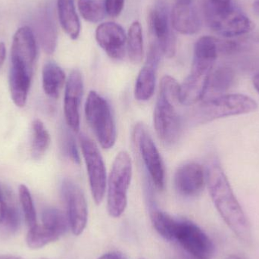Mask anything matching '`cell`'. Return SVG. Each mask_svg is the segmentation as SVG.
Returning <instances> with one entry per match:
<instances>
[{
	"label": "cell",
	"mask_w": 259,
	"mask_h": 259,
	"mask_svg": "<svg viewBox=\"0 0 259 259\" xmlns=\"http://www.w3.org/2000/svg\"><path fill=\"white\" fill-rule=\"evenodd\" d=\"M227 259H241V258H240V257L237 256V255H230V256L228 257V258Z\"/></svg>",
	"instance_id": "ab89813d"
},
{
	"label": "cell",
	"mask_w": 259,
	"mask_h": 259,
	"mask_svg": "<svg viewBox=\"0 0 259 259\" xmlns=\"http://www.w3.org/2000/svg\"><path fill=\"white\" fill-rule=\"evenodd\" d=\"M253 11L259 16V0H255V2H254Z\"/></svg>",
	"instance_id": "74e56055"
},
{
	"label": "cell",
	"mask_w": 259,
	"mask_h": 259,
	"mask_svg": "<svg viewBox=\"0 0 259 259\" xmlns=\"http://www.w3.org/2000/svg\"><path fill=\"white\" fill-rule=\"evenodd\" d=\"M21 225L19 209L9 193H5V208L0 225V236L9 237L18 231Z\"/></svg>",
	"instance_id": "cb8c5ba5"
},
{
	"label": "cell",
	"mask_w": 259,
	"mask_h": 259,
	"mask_svg": "<svg viewBox=\"0 0 259 259\" xmlns=\"http://www.w3.org/2000/svg\"><path fill=\"white\" fill-rule=\"evenodd\" d=\"M36 54L37 50L33 32L27 26L20 27L14 35L12 41L11 65L23 68L33 75Z\"/></svg>",
	"instance_id": "8fae6325"
},
{
	"label": "cell",
	"mask_w": 259,
	"mask_h": 259,
	"mask_svg": "<svg viewBox=\"0 0 259 259\" xmlns=\"http://www.w3.org/2000/svg\"><path fill=\"white\" fill-rule=\"evenodd\" d=\"M59 237L42 225L30 228L27 235V243L31 249H39L59 240Z\"/></svg>",
	"instance_id": "f546056e"
},
{
	"label": "cell",
	"mask_w": 259,
	"mask_h": 259,
	"mask_svg": "<svg viewBox=\"0 0 259 259\" xmlns=\"http://www.w3.org/2000/svg\"><path fill=\"white\" fill-rule=\"evenodd\" d=\"M32 76L23 68L11 65L9 74L11 97L18 107H24L27 103Z\"/></svg>",
	"instance_id": "ac0fdd59"
},
{
	"label": "cell",
	"mask_w": 259,
	"mask_h": 259,
	"mask_svg": "<svg viewBox=\"0 0 259 259\" xmlns=\"http://www.w3.org/2000/svg\"><path fill=\"white\" fill-rule=\"evenodd\" d=\"M161 53L159 49L151 44L146 63L136 80L134 95L139 101L150 100L155 92L156 71Z\"/></svg>",
	"instance_id": "9a60e30c"
},
{
	"label": "cell",
	"mask_w": 259,
	"mask_h": 259,
	"mask_svg": "<svg viewBox=\"0 0 259 259\" xmlns=\"http://www.w3.org/2000/svg\"><path fill=\"white\" fill-rule=\"evenodd\" d=\"M42 226L60 238L69 227L68 218L62 211L55 208H47L42 211Z\"/></svg>",
	"instance_id": "484cf974"
},
{
	"label": "cell",
	"mask_w": 259,
	"mask_h": 259,
	"mask_svg": "<svg viewBox=\"0 0 259 259\" xmlns=\"http://www.w3.org/2000/svg\"><path fill=\"white\" fill-rule=\"evenodd\" d=\"M42 259H47V258H42Z\"/></svg>",
	"instance_id": "60d3db41"
},
{
	"label": "cell",
	"mask_w": 259,
	"mask_h": 259,
	"mask_svg": "<svg viewBox=\"0 0 259 259\" xmlns=\"http://www.w3.org/2000/svg\"><path fill=\"white\" fill-rule=\"evenodd\" d=\"M141 259H143V258H141Z\"/></svg>",
	"instance_id": "b9f144b4"
},
{
	"label": "cell",
	"mask_w": 259,
	"mask_h": 259,
	"mask_svg": "<svg viewBox=\"0 0 259 259\" xmlns=\"http://www.w3.org/2000/svg\"><path fill=\"white\" fill-rule=\"evenodd\" d=\"M180 84L171 76L165 75L160 82L159 94L154 109L155 132L163 144L171 146L179 140L181 118L178 113Z\"/></svg>",
	"instance_id": "7a4b0ae2"
},
{
	"label": "cell",
	"mask_w": 259,
	"mask_h": 259,
	"mask_svg": "<svg viewBox=\"0 0 259 259\" xmlns=\"http://www.w3.org/2000/svg\"><path fill=\"white\" fill-rule=\"evenodd\" d=\"M253 85L255 87V90H256L257 92L259 94V73L258 74L254 77L253 78Z\"/></svg>",
	"instance_id": "8d00e7d4"
},
{
	"label": "cell",
	"mask_w": 259,
	"mask_h": 259,
	"mask_svg": "<svg viewBox=\"0 0 259 259\" xmlns=\"http://www.w3.org/2000/svg\"><path fill=\"white\" fill-rule=\"evenodd\" d=\"M151 220L155 231L165 240L173 241L178 220L164 211L154 210L151 213Z\"/></svg>",
	"instance_id": "83f0119b"
},
{
	"label": "cell",
	"mask_w": 259,
	"mask_h": 259,
	"mask_svg": "<svg viewBox=\"0 0 259 259\" xmlns=\"http://www.w3.org/2000/svg\"><path fill=\"white\" fill-rule=\"evenodd\" d=\"M37 29L39 40L44 52L48 55L53 54L57 46L58 33L50 8L44 7L39 12Z\"/></svg>",
	"instance_id": "e0dca14e"
},
{
	"label": "cell",
	"mask_w": 259,
	"mask_h": 259,
	"mask_svg": "<svg viewBox=\"0 0 259 259\" xmlns=\"http://www.w3.org/2000/svg\"><path fill=\"white\" fill-rule=\"evenodd\" d=\"M62 193L70 229L74 235H80L88 224V204L84 194L77 184L68 179L62 183Z\"/></svg>",
	"instance_id": "30bf717a"
},
{
	"label": "cell",
	"mask_w": 259,
	"mask_h": 259,
	"mask_svg": "<svg viewBox=\"0 0 259 259\" xmlns=\"http://www.w3.org/2000/svg\"><path fill=\"white\" fill-rule=\"evenodd\" d=\"M256 102L243 94H224L200 101L193 112V120L198 124L208 122L235 115L255 112Z\"/></svg>",
	"instance_id": "3957f363"
},
{
	"label": "cell",
	"mask_w": 259,
	"mask_h": 259,
	"mask_svg": "<svg viewBox=\"0 0 259 259\" xmlns=\"http://www.w3.org/2000/svg\"><path fill=\"white\" fill-rule=\"evenodd\" d=\"M5 208V193L0 187V225L3 221Z\"/></svg>",
	"instance_id": "e575fe53"
},
{
	"label": "cell",
	"mask_w": 259,
	"mask_h": 259,
	"mask_svg": "<svg viewBox=\"0 0 259 259\" xmlns=\"http://www.w3.org/2000/svg\"><path fill=\"white\" fill-rule=\"evenodd\" d=\"M170 16L174 30L181 34L193 35L200 30V15L194 0H174Z\"/></svg>",
	"instance_id": "5bb4252c"
},
{
	"label": "cell",
	"mask_w": 259,
	"mask_h": 259,
	"mask_svg": "<svg viewBox=\"0 0 259 259\" xmlns=\"http://www.w3.org/2000/svg\"><path fill=\"white\" fill-rule=\"evenodd\" d=\"M133 164L128 152L121 151L115 157L107 181V209L119 218L127 205V193L132 180Z\"/></svg>",
	"instance_id": "277c9868"
},
{
	"label": "cell",
	"mask_w": 259,
	"mask_h": 259,
	"mask_svg": "<svg viewBox=\"0 0 259 259\" xmlns=\"http://www.w3.org/2000/svg\"><path fill=\"white\" fill-rule=\"evenodd\" d=\"M57 7L59 21L64 31L71 39H77L80 33V22L74 0H57Z\"/></svg>",
	"instance_id": "ffe728a7"
},
{
	"label": "cell",
	"mask_w": 259,
	"mask_h": 259,
	"mask_svg": "<svg viewBox=\"0 0 259 259\" xmlns=\"http://www.w3.org/2000/svg\"><path fill=\"white\" fill-rule=\"evenodd\" d=\"M234 80V72L228 66H221L212 71L210 76L206 94L210 97L224 95L229 90ZM204 97V98H205Z\"/></svg>",
	"instance_id": "7402d4cb"
},
{
	"label": "cell",
	"mask_w": 259,
	"mask_h": 259,
	"mask_svg": "<svg viewBox=\"0 0 259 259\" xmlns=\"http://www.w3.org/2000/svg\"><path fill=\"white\" fill-rule=\"evenodd\" d=\"M173 241L179 243L196 259H210L214 253L212 240L198 225L190 221L178 220Z\"/></svg>",
	"instance_id": "9c48e42d"
},
{
	"label": "cell",
	"mask_w": 259,
	"mask_h": 259,
	"mask_svg": "<svg viewBox=\"0 0 259 259\" xmlns=\"http://www.w3.org/2000/svg\"><path fill=\"white\" fill-rule=\"evenodd\" d=\"M134 137L152 184L158 190H164V164L159 151L144 124H138L136 126Z\"/></svg>",
	"instance_id": "ba28073f"
},
{
	"label": "cell",
	"mask_w": 259,
	"mask_h": 259,
	"mask_svg": "<svg viewBox=\"0 0 259 259\" xmlns=\"http://www.w3.org/2000/svg\"><path fill=\"white\" fill-rule=\"evenodd\" d=\"M19 199L27 225L30 228H34L38 225L36 221V210L33 205L31 194L25 185L20 186Z\"/></svg>",
	"instance_id": "4dcf8cb0"
},
{
	"label": "cell",
	"mask_w": 259,
	"mask_h": 259,
	"mask_svg": "<svg viewBox=\"0 0 259 259\" xmlns=\"http://www.w3.org/2000/svg\"><path fill=\"white\" fill-rule=\"evenodd\" d=\"M125 0H105L104 6L106 14L112 18H117L121 15Z\"/></svg>",
	"instance_id": "d6a6232c"
},
{
	"label": "cell",
	"mask_w": 259,
	"mask_h": 259,
	"mask_svg": "<svg viewBox=\"0 0 259 259\" xmlns=\"http://www.w3.org/2000/svg\"><path fill=\"white\" fill-rule=\"evenodd\" d=\"M202 8L205 22L211 30L236 7L233 0H203Z\"/></svg>",
	"instance_id": "603a6c76"
},
{
	"label": "cell",
	"mask_w": 259,
	"mask_h": 259,
	"mask_svg": "<svg viewBox=\"0 0 259 259\" xmlns=\"http://www.w3.org/2000/svg\"><path fill=\"white\" fill-rule=\"evenodd\" d=\"M96 39L111 59L120 60L125 56L127 35L120 24L115 22L100 24L96 30Z\"/></svg>",
	"instance_id": "4fadbf2b"
},
{
	"label": "cell",
	"mask_w": 259,
	"mask_h": 259,
	"mask_svg": "<svg viewBox=\"0 0 259 259\" xmlns=\"http://www.w3.org/2000/svg\"><path fill=\"white\" fill-rule=\"evenodd\" d=\"M98 259H127V258L121 252H111L104 254Z\"/></svg>",
	"instance_id": "836d02e7"
},
{
	"label": "cell",
	"mask_w": 259,
	"mask_h": 259,
	"mask_svg": "<svg viewBox=\"0 0 259 259\" xmlns=\"http://www.w3.org/2000/svg\"><path fill=\"white\" fill-rule=\"evenodd\" d=\"M65 150H66L67 155L71 158V161L74 163L79 164L80 161V155H79L78 149H77V145H76L75 140L71 134H67L65 139Z\"/></svg>",
	"instance_id": "1f68e13d"
},
{
	"label": "cell",
	"mask_w": 259,
	"mask_h": 259,
	"mask_svg": "<svg viewBox=\"0 0 259 259\" xmlns=\"http://www.w3.org/2000/svg\"><path fill=\"white\" fill-rule=\"evenodd\" d=\"M127 51L133 64L140 63L143 60V30L138 21H134L130 27L127 35Z\"/></svg>",
	"instance_id": "4316f807"
},
{
	"label": "cell",
	"mask_w": 259,
	"mask_h": 259,
	"mask_svg": "<svg viewBox=\"0 0 259 259\" xmlns=\"http://www.w3.org/2000/svg\"><path fill=\"white\" fill-rule=\"evenodd\" d=\"M219 53V40L212 36H202L195 44L192 65L213 68Z\"/></svg>",
	"instance_id": "44dd1931"
},
{
	"label": "cell",
	"mask_w": 259,
	"mask_h": 259,
	"mask_svg": "<svg viewBox=\"0 0 259 259\" xmlns=\"http://www.w3.org/2000/svg\"><path fill=\"white\" fill-rule=\"evenodd\" d=\"M32 135L30 153L33 159L39 160L48 150L51 138L47 127L39 119L34 120L32 123Z\"/></svg>",
	"instance_id": "d4e9b609"
},
{
	"label": "cell",
	"mask_w": 259,
	"mask_h": 259,
	"mask_svg": "<svg viewBox=\"0 0 259 259\" xmlns=\"http://www.w3.org/2000/svg\"><path fill=\"white\" fill-rule=\"evenodd\" d=\"M0 259H22L18 256H14V255H1Z\"/></svg>",
	"instance_id": "f35d334b"
},
{
	"label": "cell",
	"mask_w": 259,
	"mask_h": 259,
	"mask_svg": "<svg viewBox=\"0 0 259 259\" xmlns=\"http://www.w3.org/2000/svg\"><path fill=\"white\" fill-rule=\"evenodd\" d=\"M42 88L50 98H59L64 85L66 83V75L60 66L53 62L44 65L42 73Z\"/></svg>",
	"instance_id": "d6986e66"
},
{
	"label": "cell",
	"mask_w": 259,
	"mask_h": 259,
	"mask_svg": "<svg viewBox=\"0 0 259 259\" xmlns=\"http://www.w3.org/2000/svg\"><path fill=\"white\" fill-rule=\"evenodd\" d=\"M206 183L211 200L228 228L239 240L250 243V224L234 195L223 169L217 163H213L208 167Z\"/></svg>",
	"instance_id": "6da1fadb"
},
{
	"label": "cell",
	"mask_w": 259,
	"mask_h": 259,
	"mask_svg": "<svg viewBox=\"0 0 259 259\" xmlns=\"http://www.w3.org/2000/svg\"><path fill=\"white\" fill-rule=\"evenodd\" d=\"M206 175L200 164L196 162L185 163L177 169L175 185L177 191L184 196H197L203 190Z\"/></svg>",
	"instance_id": "2e32d148"
},
{
	"label": "cell",
	"mask_w": 259,
	"mask_h": 259,
	"mask_svg": "<svg viewBox=\"0 0 259 259\" xmlns=\"http://www.w3.org/2000/svg\"><path fill=\"white\" fill-rule=\"evenodd\" d=\"M85 115L102 147L106 149L113 147L116 141V126L107 100L91 91L85 103Z\"/></svg>",
	"instance_id": "5b68a950"
},
{
	"label": "cell",
	"mask_w": 259,
	"mask_h": 259,
	"mask_svg": "<svg viewBox=\"0 0 259 259\" xmlns=\"http://www.w3.org/2000/svg\"><path fill=\"white\" fill-rule=\"evenodd\" d=\"M83 94V80L78 70L71 71L65 83L64 113L69 128L74 133L80 131V108Z\"/></svg>",
	"instance_id": "7c38bea8"
},
{
	"label": "cell",
	"mask_w": 259,
	"mask_h": 259,
	"mask_svg": "<svg viewBox=\"0 0 259 259\" xmlns=\"http://www.w3.org/2000/svg\"><path fill=\"white\" fill-rule=\"evenodd\" d=\"M6 46L3 42H0V69L4 64L5 59H6Z\"/></svg>",
	"instance_id": "d590c367"
},
{
	"label": "cell",
	"mask_w": 259,
	"mask_h": 259,
	"mask_svg": "<svg viewBox=\"0 0 259 259\" xmlns=\"http://www.w3.org/2000/svg\"><path fill=\"white\" fill-rule=\"evenodd\" d=\"M149 33L152 42L159 49L161 55L173 58L176 53V36L174 33L170 16L167 7L162 1H159L149 12Z\"/></svg>",
	"instance_id": "52a82bcc"
},
{
	"label": "cell",
	"mask_w": 259,
	"mask_h": 259,
	"mask_svg": "<svg viewBox=\"0 0 259 259\" xmlns=\"http://www.w3.org/2000/svg\"><path fill=\"white\" fill-rule=\"evenodd\" d=\"M77 7L85 21L99 23L106 15L104 3L100 0H77Z\"/></svg>",
	"instance_id": "f1b7e54d"
},
{
	"label": "cell",
	"mask_w": 259,
	"mask_h": 259,
	"mask_svg": "<svg viewBox=\"0 0 259 259\" xmlns=\"http://www.w3.org/2000/svg\"><path fill=\"white\" fill-rule=\"evenodd\" d=\"M80 142L88 170L91 193L96 204L100 205L104 199L107 187L104 160L98 146L90 137L82 134L80 137Z\"/></svg>",
	"instance_id": "8992f818"
}]
</instances>
